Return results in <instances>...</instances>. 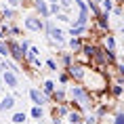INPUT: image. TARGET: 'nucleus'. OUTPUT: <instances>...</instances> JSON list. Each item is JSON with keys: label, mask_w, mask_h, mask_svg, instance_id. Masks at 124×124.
Wrapping results in <instances>:
<instances>
[{"label": "nucleus", "mask_w": 124, "mask_h": 124, "mask_svg": "<svg viewBox=\"0 0 124 124\" xmlns=\"http://www.w3.org/2000/svg\"><path fill=\"white\" fill-rule=\"evenodd\" d=\"M53 124H63V122H61V118H57V116H55V118H53Z\"/></svg>", "instance_id": "nucleus-32"}, {"label": "nucleus", "mask_w": 124, "mask_h": 124, "mask_svg": "<svg viewBox=\"0 0 124 124\" xmlns=\"http://www.w3.org/2000/svg\"><path fill=\"white\" fill-rule=\"evenodd\" d=\"M0 57H2V59H8V46H7V40H0Z\"/></svg>", "instance_id": "nucleus-21"}, {"label": "nucleus", "mask_w": 124, "mask_h": 124, "mask_svg": "<svg viewBox=\"0 0 124 124\" xmlns=\"http://www.w3.org/2000/svg\"><path fill=\"white\" fill-rule=\"evenodd\" d=\"M44 30H46V34H48L51 42H55V44H59V46H63V44H65V36H63V30H59V27L55 25V21H53V19H46Z\"/></svg>", "instance_id": "nucleus-2"}, {"label": "nucleus", "mask_w": 124, "mask_h": 124, "mask_svg": "<svg viewBox=\"0 0 124 124\" xmlns=\"http://www.w3.org/2000/svg\"><path fill=\"white\" fill-rule=\"evenodd\" d=\"M111 13L116 15V17H120V15H122V4H114V8H111ZM109 13V15H111Z\"/></svg>", "instance_id": "nucleus-25"}, {"label": "nucleus", "mask_w": 124, "mask_h": 124, "mask_svg": "<svg viewBox=\"0 0 124 124\" xmlns=\"http://www.w3.org/2000/svg\"><path fill=\"white\" fill-rule=\"evenodd\" d=\"M2 15H4V19H13L15 11H11V8H4V11H2Z\"/></svg>", "instance_id": "nucleus-28"}, {"label": "nucleus", "mask_w": 124, "mask_h": 124, "mask_svg": "<svg viewBox=\"0 0 124 124\" xmlns=\"http://www.w3.org/2000/svg\"><path fill=\"white\" fill-rule=\"evenodd\" d=\"M67 80H70V76H67L65 72H63V74H59V82H61V84H67Z\"/></svg>", "instance_id": "nucleus-29"}, {"label": "nucleus", "mask_w": 124, "mask_h": 124, "mask_svg": "<svg viewBox=\"0 0 124 124\" xmlns=\"http://www.w3.org/2000/svg\"><path fill=\"white\" fill-rule=\"evenodd\" d=\"M15 107V97L13 95H4L0 101V111H11Z\"/></svg>", "instance_id": "nucleus-9"}, {"label": "nucleus", "mask_w": 124, "mask_h": 124, "mask_svg": "<svg viewBox=\"0 0 124 124\" xmlns=\"http://www.w3.org/2000/svg\"><path fill=\"white\" fill-rule=\"evenodd\" d=\"M0 78H2V84L8 86V88H17V86H19V76H15V74L8 72V70L0 74Z\"/></svg>", "instance_id": "nucleus-7"}, {"label": "nucleus", "mask_w": 124, "mask_h": 124, "mask_svg": "<svg viewBox=\"0 0 124 124\" xmlns=\"http://www.w3.org/2000/svg\"><path fill=\"white\" fill-rule=\"evenodd\" d=\"M103 48H107V51H116V38L111 36V34H107V38H105V46Z\"/></svg>", "instance_id": "nucleus-16"}, {"label": "nucleus", "mask_w": 124, "mask_h": 124, "mask_svg": "<svg viewBox=\"0 0 124 124\" xmlns=\"http://www.w3.org/2000/svg\"><path fill=\"white\" fill-rule=\"evenodd\" d=\"M2 86H4V84H2V78H0V91H2Z\"/></svg>", "instance_id": "nucleus-35"}, {"label": "nucleus", "mask_w": 124, "mask_h": 124, "mask_svg": "<svg viewBox=\"0 0 124 124\" xmlns=\"http://www.w3.org/2000/svg\"><path fill=\"white\" fill-rule=\"evenodd\" d=\"M30 99H32V103H34V105H40V107H44V105L51 101V99L46 97V95L40 91V88H36V86H32V88H30Z\"/></svg>", "instance_id": "nucleus-6"}, {"label": "nucleus", "mask_w": 124, "mask_h": 124, "mask_svg": "<svg viewBox=\"0 0 124 124\" xmlns=\"http://www.w3.org/2000/svg\"><path fill=\"white\" fill-rule=\"evenodd\" d=\"M65 42H67V46L72 48L74 55H78V53L82 51V44H84V40H82V38H70V40H65Z\"/></svg>", "instance_id": "nucleus-10"}, {"label": "nucleus", "mask_w": 124, "mask_h": 124, "mask_svg": "<svg viewBox=\"0 0 124 124\" xmlns=\"http://www.w3.org/2000/svg\"><path fill=\"white\" fill-rule=\"evenodd\" d=\"M107 91L111 93V97H116V99L122 97V84H116V82H114L111 86H107Z\"/></svg>", "instance_id": "nucleus-15"}, {"label": "nucleus", "mask_w": 124, "mask_h": 124, "mask_svg": "<svg viewBox=\"0 0 124 124\" xmlns=\"http://www.w3.org/2000/svg\"><path fill=\"white\" fill-rule=\"evenodd\" d=\"M46 67H48L51 72H57V63H55L53 59H48V61H46Z\"/></svg>", "instance_id": "nucleus-27"}, {"label": "nucleus", "mask_w": 124, "mask_h": 124, "mask_svg": "<svg viewBox=\"0 0 124 124\" xmlns=\"http://www.w3.org/2000/svg\"><path fill=\"white\" fill-rule=\"evenodd\" d=\"M61 61L65 63V67H67V65H72V55H70V53H65V55H61Z\"/></svg>", "instance_id": "nucleus-24"}, {"label": "nucleus", "mask_w": 124, "mask_h": 124, "mask_svg": "<svg viewBox=\"0 0 124 124\" xmlns=\"http://www.w3.org/2000/svg\"><path fill=\"white\" fill-rule=\"evenodd\" d=\"M34 8H36L38 17H42V19H48L51 17V13H48V2L46 0H34Z\"/></svg>", "instance_id": "nucleus-8"}, {"label": "nucleus", "mask_w": 124, "mask_h": 124, "mask_svg": "<svg viewBox=\"0 0 124 124\" xmlns=\"http://www.w3.org/2000/svg\"><path fill=\"white\" fill-rule=\"evenodd\" d=\"M82 34H86V27H70V36L72 38H80Z\"/></svg>", "instance_id": "nucleus-20"}, {"label": "nucleus", "mask_w": 124, "mask_h": 124, "mask_svg": "<svg viewBox=\"0 0 124 124\" xmlns=\"http://www.w3.org/2000/svg\"><path fill=\"white\" fill-rule=\"evenodd\" d=\"M7 46H8V57L15 59V63H23V53H21V46L17 40H7Z\"/></svg>", "instance_id": "nucleus-5"}, {"label": "nucleus", "mask_w": 124, "mask_h": 124, "mask_svg": "<svg viewBox=\"0 0 124 124\" xmlns=\"http://www.w3.org/2000/svg\"><path fill=\"white\" fill-rule=\"evenodd\" d=\"M78 124H82V122H78Z\"/></svg>", "instance_id": "nucleus-37"}, {"label": "nucleus", "mask_w": 124, "mask_h": 124, "mask_svg": "<svg viewBox=\"0 0 124 124\" xmlns=\"http://www.w3.org/2000/svg\"><path fill=\"white\" fill-rule=\"evenodd\" d=\"M55 88H57V86H55V82H53V80H46L44 84H42V93H44L48 99H51V95L55 93Z\"/></svg>", "instance_id": "nucleus-14"}, {"label": "nucleus", "mask_w": 124, "mask_h": 124, "mask_svg": "<svg viewBox=\"0 0 124 124\" xmlns=\"http://www.w3.org/2000/svg\"><path fill=\"white\" fill-rule=\"evenodd\" d=\"M0 40H7V34L2 32V30H0Z\"/></svg>", "instance_id": "nucleus-33"}, {"label": "nucleus", "mask_w": 124, "mask_h": 124, "mask_svg": "<svg viewBox=\"0 0 124 124\" xmlns=\"http://www.w3.org/2000/svg\"><path fill=\"white\" fill-rule=\"evenodd\" d=\"M42 116H44V109H42L40 105H34L32 107V118L34 120H42Z\"/></svg>", "instance_id": "nucleus-18"}, {"label": "nucleus", "mask_w": 124, "mask_h": 124, "mask_svg": "<svg viewBox=\"0 0 124 124\" xmlns=\"http://www.w3.org/2000/svg\"><path fill=\"white\" fill-rule=\"evenodd\" d=\"M25 122V114L23 111H17V114H13V118H11V124H23Z\"/></svg>", "instance_id": "nucleus-19"}, {"label": "nucleus", "mask_w": 124, "mask_h": 124, "mask_svg": "<svg viewBox=\"0 0 124 124\" xmlns=\"http://www.w3.org/2000/svg\"><path fill=\"white\" fill-rule=\"evenodd\" d=\"M8 4L11 7H19V0H8Z\"/></svg>", "instance_id": "nucleus-31"}, {"label": "nucleus", "mask_w": 124, "mask_h": 124, "mask_svg": "<svg viewBox=\"0 0 124 124\" xmlns=\"http://www.w3.org/2000/svg\"><path fill=\"white\" fill-rule=\"evenodd\" d=\"M23 25H25V30H30V32H44V21L40 19L38 15H27L25 19H23Z\"/></svg>", "instance_id": "nucleus-3"}, {"label": "nucleus", "mask_w": 124, "mask_h": 124, "mask_svg": "<svg viewBox=\"0 0 124 124\" xmlns=\"http://www.w3.org/2000/svg\"><path fill=\"white\" fill-rule=\"evenodd\" d=\"M114 124H124V114L122 111H118L116 118H114Z\"/></svg>", "instance_id": "nucleus-26"}, {"label": "nucleus", "mask_w": 124, "mask_h": 124, "mask_svg": "<svg viewBox=\"0 0 124 124\" xmlns=\"http://www.w3.org/2000/svg\"><path fill=\"white\" fill-rule=\"evenodd\" d=\"M51 97L55 99L57 103H65V88H63V86H57V88H55V93H53Z\"/></svg>", "instance_id": "nucleus-12"}, {"label": "nucleus", "mask_w": 124, "mask_h": 124, "mask_svg": "<svg viewBox=\"0 0 124 124\" xmlns=\"http://www.w3.org/2000/svg\"><path fill=\"white\" fill-rule=\"evenodd\" d=\"M46 2H48V4H55V2H59V0H46Z\"/></svg>", "instance_id": "nucleus-34"}, {"label": "nucleus", "mask_w": 124, "mask_h": 124, "mask_svg": "<svg viewBox=\"0 0 124 124\" xmlns=\"http://www.w3.org/2000/svg\"><path fill=\"white\" fill-rule=\"evenodd\" d=\"M67 76L72 80H76V82H82L84 80V74H86V65H82V63H72V65H67Z\"/></svg>", "instance_id": "nucleus-4"}, {"label": "nucleus", "mask_w": 124, "mask_h": 124, "mask_svg": "<svg viewBox=\"0 0 124 124\" xmlns=\"http://www.w3.org/2000/svg\"><path fill=\"white\" fill-rule=\"evenodd\" d=\"M7 70H8V67H7V59H2V57H0V74H2V72H7Z\"/></svg>", "instance_id": "nucleus-30"}, {"label": "nucleus", "mask_w": 124, "mask_h": 124, "mask_svg": "<svg viewBox=\"0 0 124 124\" xmlns=\"http://www.w3.org/2000/svg\"><path fill=\"white\" fill-rule=\"evenodd\" d=\"M82 124H97V116H95V114L84 116V118H82Z\"/></svg>", "instance_id": "nucleus-22"}, {"label": "nucleus", "mask_w": 124, "mask_h": 124, "mask_svg": "<svg viewBox=\"0 0 124 124\" xmlns=\"http://www.w3.org/2000/svg\"><path fill=\"white\" fill-rule=\"evenodd\" d=\"M67 124H78V122H82V114L80 111H74V109H70V114H67Z\"/></svg>", "instance_id": "nucleus-13"}, {"label": "nucleus", "mask_w": 124, "mask_h": 124, "mask_svg": "<svg viewBox=\"0 0 124 124\" xmlns=\"http://www.w3.org/2000/svg\"><path fill=\"white\" fill-rule=\"evenodd\" d=\"M95 19H97V25L101 27L103 32H105V30H109V15H107V13H99Z\"/></svg>", "instance_id": "nucleus-11"}, {"label": "nucleus", "mask_w": 124, "mask_h": 124, "mask_svg": "<svg viewBox=\"0 0 124 124\" xmlns=\"http://www.w3.org/2000/svg\"><path fill=\"white\" fill-rule=\"evenodd\" d=\"M57 4H59V7H61V8H65V11H67V8H70V7H72V4H74V0H59Z\"/></svg>", "instance_id": "nucleus-23"}, {"label": "nucleus", "mask_w": 124, "mask_h": 124, "mask_svg": "<svg viewBox=\"0 0 124 124\" xmlns=\"http://www.w3.org/2000/svg\"><path fill=\"white\" fill-rule=\"evenodd\" d=\"M38 124H42V122H38Z\"/></svg>", "instance_id": "nucleus-36"}, {"label": "nucleus", "mask_w": 124, "mask_h": 124, "mask_svg": "<svg viewBox=\"0 0 124 124\" xmlns=\"http://www.w3.org/2000/svg\"><path fill=\"white\" fill-rule=\"evenodd\" d=\"M111 8H114V0H101V13H111Z\"/></svg>", "instance_id": "nucleus-17"}, {"label": "nucleus", "mask_w": 124, "mask_h": 124, "mask_svg": "<svg viewBox=\"0 0 124 124\" xmlns=\"http://www.w3.org/2000/svg\"><path fill=\"white\" fill-rule=\"evenodd\" d=\"M70 97H72V103H78L82 109L93 107V103H91V91L84 88V86H72V88H70Z\"/></svg>", "instance_id": "nucleus-1"}]
</instances>
